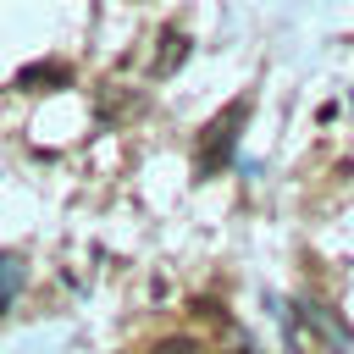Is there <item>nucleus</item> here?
<instances>
[{
	"instance_id": "20e7f679",
	"label": "nucleus",
	"mask_w": 354,
	"mask_h": 354,
	"mask_svg": "<svg viewBox=\"0 0 354 354\" xmlns=\"http://www.w3.org/2000/svg\"><path fill=\"white\" fill-rule=\"evenodd\" d=\"M17 282H22V260H17V254H0V310H6V299L17 293Z\"/></svg>"
},
{
	"instance_id": "f257e3e1",
	"label": "nucleus",
	"mask_w": 354,
	"mask_h": 354,
	"mask_svg": "<svg viewBox=\"0 0 354 354\" xmlns=\"http://www.w3.org/2000/svg\"><path fill=\"white\" fill-rule=\"evenodd\" d=\"M249 122V100H232L210 127H205V138H199V155H194V166H199V177H210L216 166H227V155H232V144H238V127Z\"/></svg>"
},
{
	"instance_id": "39448f33",
	"label": "nucleus",
	"mask_w": 354,
	"mask_h": 354,
	"mask_svg": "<svg viewBox=\"0 0 354 354\" xmlns=\"http://www.w3.org/2000/svg\"><path fill=\"white\" fill-rule=\"evenodd\" d=\"M155 354H205V348H199L194 337H160V343H155Z\"/></svg>"
},
{
	"instance_id": "7ed1b4c3",
	"label": "nucleus",
	"mask_w": 354,
	"mask_h": 354,
	"mask_svg": "<svg viewBox=\"0 0 354 354\" xmlns=\"http://www.w3.org/2000/svg\"><path fill=\"white\" fill-rule=\"evenodd\" d=\"M33 83H66V66H22L17 88H33Z\"/></svg>"
},
{
	"instance_id": "f03ea898",
	"label": "nucleus",
	"mask_w": 354,
	"mask_h": 354,
	"mask_svg": "<svg viewBox=\"0 0 354 354\" xmlns=\"http://www.w3.org/2000/svg\"><path fill=\"white\" fill-rule=\"evenodd\" d=\"M183 55H188V39H183L177 28H166V33H160V55H155V66H149V72H155V77H166Z\"/></svg>"
}]
</instances>
